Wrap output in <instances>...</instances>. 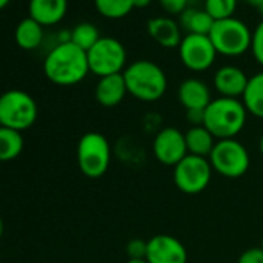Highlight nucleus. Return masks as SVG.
Returning a JSON list of instances; mask_svg holds the SVG:
<instances>
[{"mask_svg":"<svg viewBox=\"0 0 263 263\" xmlns=\"http://www.w3.org/2000/svg\"><path fill=\"white\" fill-rule=\"evenodd\" d=\"M45 76L56 85H74L90 73L87 51L71 41L58 42L45 56Z\"/></svg>","mask_w":263,"mask_h":263,"instance_id":"nucleus-1","label":"nucleus"},{"mask_svg":"<svg viewBox=\"0 0 263 263\" xmlns=\"http://www.w3.org/2000/svg\"><path fill=\"white\" fill-rule=\"evenodd\" d=\"M128 95L143 102L160 101L167 91V76L154 61L138 59L128 64L122 71Z\"/></svg>","mask_w":263,"mask_h":263,"instance_id":"nucleus-2","label":"nucleus"},{"mask_svg":"<svg viewBox=\"0 0 263 263\" xmlns=\"http://www.w3.org/2000/svg\"><path fill=\"white\" fill-rule=\"evenodd\" d=\"M248 110L241 99L215 98L204 108L203 125L218 140H231L240 135L248 121Z\"/></svg>","mask_w":263,"mask_h":263,"instance_id":"nucleus-3","label":"nucleus"},{"mask_svg":"<svg viewBox=\"0 0 263 263\" xmlns=\"http://www.w3.org/2000/svg\"><path fill=\"white\" fill-rule=\"evenodd\" d=\"M209 37L218 54L223 56H241L251 50L252 31L248 24L235 16L215 21Z\"/></svg>","mask_w":263,"mask_h":263,"instance_id":"nucleus-4","label":"nucleus"},{"mask_svg":"<svg viewBox=\"0 0 263 263\" xmlns=\"http://www.w3.org/2000/svg\"><path fill=\"white\" fill-rule=\"evenodd\" d=\"M78 166L87 178H101L110 166L111 149L108 140L99 132H87L78 143Z\"/></svg>","mask_w":263,"mask_h":263,"instance_id":"nucleus-5","label":"nucleus"},{"mask_svg":"<svg viewBox=\"0 0 263 263\" xmlns=\"http://www.w3.org/2000/svg\"><path fill=\"white\" fill-rule=\"evenodd\" d=\"M37 119V104L22 90H8L0 95V125L24 132Z\"/></svg>","mask_w":263,"mask_h":263,"instance_id":"nucleus-6","label":"nucleus"},{"mask_svg":"<svg viewBox=\"0 0 263 263\" xmlns=\"http://www.w3.org/2000/svg\"><path fill=\"white\" fill-rule=\"evenodd\" d=\"M208 160L214 172L231 180L243 177L251 166L248 149L235 138L218 140Z\"/></svg>","mask_w":263,"mask_h":263,"instance_id":"nucleus-7","label":"nucleus"},{"mask_svg":"<svg viewBox=\"0 0 263 263\" xmlns=\"http://www.w3.org/2000/svg\"><path fill=\"white\" fill-rule=\"evenodd\" d=\"M90 71L99 78L118 74L125 70L127 50L121 41L110 36H101V39L87 51Z\"/></svg>","mask_w":263,"mask_h":263,"instance_id":"nucleus-8","label":"nucleus"},{"mask_svg":"<svg viewBox=\"0 0 263 263\" xmlns=\"http://www.w3.org/2000/svg\"><path fill=\"white\" fill-rule=\"evenodd\" d=\"M212 166L208 158L187 154L174 167V183L183 194H201L212 180Z\"/></svg>","mask_w":263,"mask_h":263,"instance_id":"nucleus-9","label":"nucleus"},{"mask_svg":"<svg viewBox=\"0 0 263 263\" xmlns=\"http://www.w3.org/2000/svg\"><path fill=\"white\" fill-rule=\"evenodd\" d=\"M217 50L209 37V34H194L187 33L183 36L178 45V56L181 64L195 73H201L209 70L215 59Z\"/></svg>","mask_w":263,"mask_h":263,"instance_id":"nucleus-10","label":"nucleus"},{"mask_svg":"<svg viewBox=\"0 0 263 263\" xmlns=\"http://www.w3.org/2000/svg\"><path fill=\"white\" fill-rule=\"evenodd\" d=\"M152 152L158 163L163 166L175 167L189 154L184 134L175 127L161 128L154 138Z\"/></svg>","mask_w":263,"mask_h":263,"instance_id":"nucleus-11","label":"nucleus"},{"mask_svg":"<svg viewBox=\"0 0 263 263\" xmlns=\"http://www.w3.org/2000/svg\"><path fill=\"white\" fill-rule=\"evenodd\" d=\"M149 263H187L186 246L174 235L158 234L147 240Z\"/></svg>","mask_w":263,"mask_h":263,"instance_id":"nucleus-12","label":"nucleus"},{"mask_svg":"<svg viewBox=\"0 0 263 263\" xmlns=\"http://www.w3.org/2000/svg\"><path fill=\"white\" fill-rule=\"evenodd\" d=\"M249 76L237 65H221L214 73V88L223 98L240 99L246 90Z\"/></svg>","mask_w":263,"mask_h":263,"instance_id":"nucleus-13","label":"nucleus"},{"mask_svg":"<svg viewBox=\"0 0 263 263\" xmlns=\"http://www.w3.org/2000/svg\"><path fill=\"white\" fill-rule=\"evenodd\" d=\"M149 36L164 48H178L183 34L180 22L171 16H155L147 21Z\"/></svg>","mask_w":263,"mask_h":263,"instance_id":"nucleus-14","label":"nucleus"},{"mask_svg":"<svg viewBox=\"0 0 263 263\" xmlns=\"http://www.w3.org/2000/svg\"><path fill=\"white\" fill-rule=\"evenodd\" d=\"M178 101L186 110H204L211 101L209 85L198 78H187L178 85Z\"/></svg>","mask_w":263,"mask_h":263,"instance_id":"nucleus-15","label":"nucleus"},{"mask_svg":"<svg viewBox=\"0 0 263 263\" xmlns=\"http://www.w3.org/2000/svg\"><path fill=\"white\" fill-rule=\"evenodd\" d=\"M127 93L128 91H127L122 73L99 78L96 88H95V98L102 107L119 105L124 101Z\"/></svg>","mask_w":263,"mask_h":263,"instance_id":"nucleus-16","label":"nucleus"},{"mask_svg":"<svg viewBox=\"0 0 263 263\" xmlns=\"http://www.w3.org/2000/svg\"><path fill=\"white\" fill-rule=\"evenodd\" d=\"M68 10V0H30L28 13L30 17L41 25H56L64 19Z\"/></svg>","mask_w":263,"mask_h":263,"instance_id":"nucleus-17","label":"nucleus"},{"mask_svg":"<svg viewBox=\"0 0 263 263\" xmlns=\"http://www.w3.org/2000/svg\"><path fill=\"white\" fill-rule=\"evenodd\" d=\"M184 138H186L187 152L191 155L204 157V158H208L211 155V152L217 143L214 135L204 125H197V127L187 128V132H184Z\"/></svg>","mask_w":263,"mask_h":263,"instance_id":"nucleus-18","label":"nucleus"},{"mask_svg":"<svg viewBox=\"0 0 263 263\" xmlns=\"http://www.w3.org/2000/svg\"><path fill=\"white\" fill-rule=\"evenodd\" d=\"M16 44L24 50H34L44 41V25H41L33 17L22 19L14 30Z\"/></svg>","mask_w":263,"mask_h":263,"instance_id":"nucleus-19","label":"nucleus"},{"mask_svg":"<svg viewBox=\"0 0 263 263\" xmlns=\"http://www.w3.org/2000/svg\"><path fill=\"white\" fill-rule=\"evenodd\" d=\"M180 27L187 33L194 34H209L214 25V17L204 8L189 7L180 14Z\"/></svg>","mask_w":263,"mask_h":263,"instance_id":"nucleus-20","label":"nucleus"},{"mask_svg":"<svg viewBox=\"0 0 263 263\" xmlns=\"http://www.w3.org/2000/svg\"><path fill=\"white\" fill-rule=\"evenodd\" d=\"M241 101L249 115L263 119V70L249 76Z\"/></svg>","mask_w":263,"mask_h":263,"instance_id":"nucleus-21","label":"nucleus"},{"mask_svg":"<svg viewBox=\"0 0 263 263\" xmlns=\"http://www.w3.org/2000/svg\"><path fill=\"white\" fill-rule=\"evenodd\" d=\"M24 151L22 132L0 125V161H11Z\"/></svg>","mask_w":263,"mask_h":263,"instance_id":"nucleus-22","label":"nucleus"},{"mask_svg":"<svg viewBox=\"0 0 263 263\" xmlns=\"http://www.w3.org/2000/svg\"><path fill=\"white\" fill-rule=\"evenodd\" d=\"M99 39L101 33L98 27L90 22H79L71 28V42L84 51H88Z\"/></svg>","mask_w":263,"mask_h":263,"instance_id":"nucleus-23","label":"nucleus"},{"mask_svg":"<svg viewBox=\"0 0 263 263\" xmlns=\"http://www.w3.org/2000/svg\"><path fill=\"white\" fill-rule=\"evenodd\" d=\"M95 8L99 14L108 19L125 17L134 10V0H95Z\"/></svg>","mask_w":263,"mask_h":263,"instance_id":"nucleus-24","label":"nucleus"},{"mask_svg":"<svg viewBox=\"0 0 263 263\" xmlns=\"http://www.w3.org/2000/svg\"><path fill=\"white\" fill-rule=\"evenodd\" d=\"M238 0H204L203 8L214 17V21L232 17Z\"/></svg>","mask_w":263,"mask_h":263,"instance_id":"nucleus-25","label":"nucleus"},{"mask_svg":"<svg viewBox=\"0 0 263 263\" xmlns=\"http://www.w3.org/2000/svg\"><path fill=\"white\" fill-rule=\"evenodd\" d=\"M251 53L257 64L263 67V19L255 25L252 30V41H251Z\"/></svg>","mask_w":263,"mask_h":263,"instance_id":"nucleus-26","label":"nucleus"},{"mask_svg":"<svg viewBox=\"0 0 263 263\" xmlns=\"http://www.w3.org/2000/svg\"><path fill=\"white\" fill-rule=\"evenodd\" d=\"M125 252L128 258H146L147 255V241L143 238H132L125 245Z\"/></svg>","mask_w":263,"mask_h":263,"instance_id":"nucleus-27","label":"nucleus"},{"mask_svg":"<svg viewBox=\"0 0 263 263\" xmlns=\"http://www.w3.org/2000/svg\"><path fill=\"white\" fill-rule=\"evenodd\" d=\"M163 10L169 14H181L186 8L191 7V0H160Z\"/></svg>","mask_w":263,"mask_h":263,"instance_id":"nucleus-28","label":"nucleus"},{"mask_svg":"<svg viewBox=\"0 0 263 263\" xmlns=\"http://www.w3.org/2000/svg\"><path fill=\"white\" fill-rule=\"evenodd\" d=\"M237 263H263V249L260 246L245 249L240 254Z\"/></svg>","mask_w":263,"mask_h":263,"instance_id":"nucleus-29","label":"nucleus"},{"mask_svg":"<svg viewBox=\"0 0 263 263\" xmlns=\"http://www.w3.org/2000/svg\"><path fill=\"white\" fill-rule=\"evenodd\" d=\"M186 119L191 127L203 125L204 122V110H186Z\"/></svg>","mask_w":263,"mask_h":263,"instance_id":"nucleus-30","label":"nucleus"},{"mask_svg":"<svg viewBox=\"0 0 263 263\" xmlns=\"http://www.w3.org/2000/svg\"><path fill=\"white\" fill-rule=\"evenodd\" d=\"M152 4V0H134V7L135 8H146Z\"/></svg>","mask_w":263,"mask_h":263,"instance_id":"nucleus-31","label":"nucleus"},{"mask_svg":"<svg viewBox=\"0 0 263 263\" xmlns=\"http://www.w3.org/2000/svg\"><path fill=\"white\" fill-rule=\"evenodd\" d=\"M125 263H149L146 258H128Z\"/></svg>","mask_w":263,"mask_h":263,"instance_id":"nucleus-32","label":"nucleus"},{"mask_svg":"<svg viewBox=\"0 0 263 263\" xmlns=\"http://www.w3.org/2000/svg\"><path fill=\"white\" fill-rule=\"evenodd\" d=\"M245 2H248V4H251L252 7H255V8H257V7L260 5L261 0H245Z\"/></svg>","mask_w":263,"mask_h":263,"instance_id":"nucleus-33","label":"nucleus"},{"mask_svg":"<svg viewBox=\"0 0 263 263\" xmlns=\"http://www.w3.org/2000/svg\"><path fill=\"white\" fill-rule=\"evenodd\" d=\"M10 2H11V0H0V10H4Z\"/></svg>","mask_w":263,"mask_h":263,"instance_id":"nucleus-34","label":"nucleus"},{"mask_svg":"<svg viewBox=\"0 0 263 263\" xmlns=\"http://www.w3.org/2000/svg\"><path fill=\"white\" fill-rule=\"evenodd\" d=\"M258 151H260V154L263 157V135L260 137V141H258Z\"/></svg>","mask_w":263,"mask_h":263,"instance_id":"nucleus-35","label":"nucleus"},{"mask_svg":"<svg viewBox=\"0 0 263 263\" xmlns=\"http://www.w3.org/2000/svg\"><path fill=\"white\" fill-rule=\"evenodd\" d=\"M4 235V221H2V217H0V238Z\"/></svg>","mask_w":263,"mask_h":263,"instance_id":"nucleus-36","label":"nucleus"},{"mask_svg":"<svg viewBox=\"0 0 263 263\" xmlns=\"http://www.w3.org/2000/svg\"><path fill=\"white\" fill-rule=\"evenodd\" d=\"M257 11L263 16V0H261V2H260V5L257 7Z\"/></svg>","mask_w":263,"mask_h":263,"instance_id":"nucleus-37","label":"nucleus"},{"mask_svg":"<svg viewBox=\"0 0 263 263\" xmlns=\"http://www.w3.org/2000/svg\"><path fill=\"white\" fill-rule=\"evenodd\" d=\"M195 2H198V0H191V5H194Z\"/></svg>","mask_w":263,"mask_h":263,"instance_id":"nucleus-38","label":"nucleus"},{"mask_svg":"<svg viewBox=\"0 0 263 263\" xmlns=\"http://www.w3.org/2000/svg\"><path fill=\"white\" fill-rule=\"evenodd\" d=\"M260 248L263 249V235H261V245H260Z\"/></svg>","mask_w":263,"mask_h":263,"instance_id":"nucleus-39","label":"nucleus"}]
</instances>
